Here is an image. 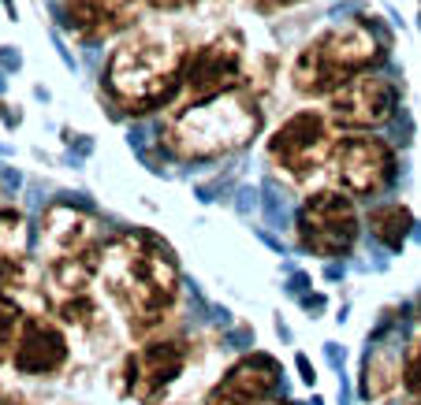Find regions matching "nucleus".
I'll list each match as a JSON object with an SVG mask.
<instances>
[{
    "label": "nucleus",
    "instance_id": "nucleus-19",
    "mask_svg": "<svg viewBox=\"0 0 421 405\" xmlns=\"http://www.w3.org/2000/svg\"><path fill=\"white\" fill-rule=\"evenodd\" d=\"M57 320L63 327H71L75 335H90L94 327L105 324V312H101L94 294H68V298L57 301Z\"/></svg>",
    "mask_w": 421,
    "mask_h": 405
},
{
    "label": "nucleus",
    "instance_id": "nucleus-2",
    "mask_svg": "<svg viewBox=\"0 0 421 405\" xmlns=\"http://www.w3.org/2000/svg\"><path fill=\"white\" fill-rule=\"evenodd\" d=\"M187 45L161 26L123 38L105 63V89L131 116L168 108L187 86Z\"/></svg>",
    "mask_w": 421,
    "mask_h": 405
},
{
    "label": "nucleus",
    "instance_id": "nucleus-28",
    "mask_svg": "<svg viewBox=\"0 0 421 405\" xmlns=\"http://www.w3.org/2000/svg\"><path fill=\"white\" fill-rule=\"evenodd\" d=\"M298 372H302V380H306V383H314V368H309L306 357H298Z\"/></svg>",
    "mask_w": 421,
    "mask_h": 405
},
{
    "label": "nucleus",
    "instance_id": "nucleus-7",
    "mask_svg": "<svg viewBox=\"0 0 421 405\" xmlns=\"http://www.w3.org/2000/svg\"><path fill=\"white\" fill-rule=\"evenodd\" d=\"M295 231H298V242L306 253L314 256H347L358 242V231H362V219H358V208H354V197L347 190H317L302 201L298 208V219H295Z\"/></svg>",
    "mask_w": 421,
    "mask_h": 405
},
{
    "label": "nucleus",
    "instance_id": "nucleus-6",
    "mask_svg": "<svg viewBox=\"0 0 421 405\" xmlns=\"http://www.w3.org/2000/svg\"><path fill=\"white\" fill-rule=\"evenodd\" d=\"M190 357H194V349H190L187 338L179 335L150 338L145 346L127 349L120 357L112 372V391L120 398H134L142 405H161L172 386L183 380Z\"/></svg>",
    "mask_w": 421,
    "mask_h": 405
},
{
    "label": "nucleus",
    "instance_id": "nucleus-27",
    "mask_svg": "<svg viewBox=\"0 0 421 405\" xmlns=\"http://www.w3.org/2000/svg\"><path fill=\"white\" fill-rule=\"evenodd\" d=\"M0 119H4V127H19V112H12V108H8V105H0Z\"/></svg>",
    "mask_w": 421,
    "mask_h": 405
},
{
    "label": "nucleus",
    "instance_id": "nucleus-20",
    "mask_svg": "<svg viewBox=\"0 0 421 405\" xmlns=\"http://www.w3.org/2000/svg\"><path fill=\"white\" fill-rule=\"evenodd\" d=\"M30 227L19 208H0V253H26Z\"/></svg>",
    "mask_w": 421,
    "mask_h": 405
},
{
    "label": "nucleus",
    "instance_id": "nucleus-13",
    "mask_svg": "<svg viewBox=\"0 0 421 405\" xmlns=\"http://www.w3.org/2000/svg\"><path fill=\"white\" fill-rule=\"evenodd\" d=\"M97 238H101V223H97L94 212H86V208L68 205V201H52V205L41 212L38 242H41L45 261L97 250Z\"/></svg>",
    "mask_w": 421,
    "mask_h": 405
},
{
    "label": "nucleus",
    "instance_id": "nucleus-12",
    "mask_svg": "<svg viewBox=\"0 0 421 405\" xmlns=\"http://www.w3.org/2000/svg\"><path fill=\"white\" fill-rule=\"evenodd\" d=\"M283 368L269 353H246L224 372V380L201 398V405H269L280 391Z\"/></svg>",
    "mask_w": 421,
    "mask_h": 405
},
{
    "label": "nucleus",
    "instance_id": "nucleus-24",
    "mask_svg": "<svg viewBox=\"0 0 421 405\" xmlns=\"http://www.w3.org/2000/svg\"><path fill=\"white\" fill-rule=\"evenodd\" d=\"M246 4H250L254 12H280V8H291V4H298V0H246Z\"/></svg>",
    "mask_w": 421,
    "mask_h": 405
},
{
    "label": "nucleus",
    "instance_id": "nucleus-26",
    "mask_svg": "<svg viewBox=\"0 0 421 405\" xmlns=\"http://www.w3.org/2000/svg\"><path fill=\"white\" fill-rule=\"evenodd\" d=\"M0 405H38V402L23 398V394H8V391H0Z\"/></svg>",
    "mask_w": 421,
    "mask_h": 405
},
{
    "label": "nucleus",
    "instance_id": "nucleus-30",
    "mask_svg": "<svg viewBox=\"0 0 421 405\" xmlns=\"http://www.w3.org/2000/svg\"><path fill=\"white\" fill-rule=\"evenodd\" d=\"M407 405H421V398H410V402H407Z\"/></svg>",
    "mask_w": 421,
    "mask_h": 405
},
{
    "label": "nucleus",
    "instance_id": "nucleus-32",
    "mask_svg": "<svg viewBox=\"0 0 421 405\" xmlns=\"http://www.w3.org/2000/svg\"><path fill=\"white\" fill-rule=\"evenodd\" d=\"M418 320H421V305H418Z\"/></svg>",
    "mask_w": 421,
    "mask_h": 405
},
{
    "label": "nucleus",
    "instance_id": "nucleus-4",
    "mask_svg": "<svg viewBox=\"0 0 421 405\" xmlns=\"http://www.w3.org/2000/svg\"><path fill=\"white\" fill-rule=\"evenodd\" d=\"M388 56V38L380 23L365 19H347L321 30L314 41L302 45V52L291 63V86L298 97H332L347 78L373 71Z\"/></svg>",
    "mask_w": 421,
    "mask_h": 405
},
{
    "label": "nucleus",
    "instance_id": "nucleus-23",
    "mask_svg": "<svg viewBox=\"0 0 421 405\" xmlns=\"http://www.w3.org/2000/svg\"><path fill=\"white\" fill-rule=\"evenodd\" d=\"M138 4H145L150 12H183V8H190L194 0H138Z\"/></svg>",
    "mask_w": 421,
    "mask_h": 405
},
{
    "label": "nucleus",
    "instance_id": "nucleus-25",
    "mask_svg": "<svg viewBox=\"0 0 421 405\" xmlns=\"http://www.w3.org/2000/svg\"><path fill=\"white\" fill-rule=\"evenodd\" d=\"M0 67H4V71H19V67H23V56H19L15 49H8V45H4V49H0Z\"/></svg>",
    "mask_w": 421,
    "mask_h": 405
},
{
    "label": "nucleus",
    "instance_id": "nucleus-16",
    "mask_svg": "<svg viewBox=\"0 0 421 405\" xmlns=\"http://www.w3.org/2000/svg\"><path fill=\"white\" fill-rule=\"evenodd\" d=\"M45 272H49V287L60 298L86 294L94 287V279H101V245L86 253H68V256H57V261H45Z\"/></svg>",
    "mask_w": 421,
    "mask_h": 405
},
{
    "label": "nucleus",
    "instance_id": "nucleus-1",
    "mask_svg": "<svg viewBox=\"0 0 421 405\" xmlns=\"http://www.w3.org/2000/svg\"><path fill=\"white\" fill-rule=\"evenodd\" d=\"M101 283L131 331L161 327L164 312L179 298V264L172 250L150 231H127L101 245Z\"/></svg>",
    "mask_w": 421,
    "mask_h": 405
},
{
    "label": "nucleus",
    "instance_id": "nucleus-22",
    "mask_svg": "<svg viewBox=\"0 0 421 405\" xmlns=\"http://www.w3.org/2000/svg\"><path fill=\"white\" fill-rule=\"evenodd\" d=\"M19 316H23V312L0 305V364L12 361V346H15V331H19Z\"/></svg>",
    "mask_w": 421,
    "mask_h": 405
},
{
    "label": "nucleus",
    "instance_id": "nucleus-18",
    "mask_svg": "<svg viewBox=\"0 0 421 405\" xmlns=\"http://www.w3.org/2000/svg\"><path fill=\"white\" fill-rule=\"evenodd\" d=\"M365 227H369V234L377 238L380 245H388V250H402V242L410 238V227H414V216H410L407 205L388 201V205H377L369 216H365Z\"/></svg>",
    "mask_w": 421,
    "mask_h": 405
},
{
    "label": "nucleus",
    "instance_id": "nucleus-10",
    "mask_svg": "<svg viewBox=\"0 0 421 405\" xmlns=\"http://www.w3.org/2000/svg\"><path fill=\"white\" fill-rule=\"evenodd\" d=\"M71 361V342L60 320H49L45 312H26L19 316V331H15L12 346V368L30 380H49V375L63 372Z\"/></svg>",
    "mask_w": 421,
    "mask_h": 405
},
{
    "label": "nucleus",
    "instance_id": "nucleus-5",
    "mask_svg": "<svg viewBox=\"0 0 421 405\" xmlns=\"http://www.w3.org/2000/svg\"><path fill=\"white\" fill-rule=\"evenodd\" d=\"M336 123L328 112H317V108H298L295 116H287L283 123L272 131L269 145V164L276 171H283L291 182H314L328 175V164H332V149H336Z\"/></svg>",
    "mask_w": 421,
    "mask_h": 405
},
{
    "label": "nucleus",
    "instance_id": "nucleus-9",
    "mask_svg": "<svg viewBox=\"0 0 421 405\" xmlns=\"http://www.w3.org/2000/svg\"><path fill=\"white\" fill-rule=\"evenodd\" d=\"M399 108V89L391 78L362 71V75L347 78L332 97H328L325 112L332 116L336 127L343 131H377L384 127Z\"/></svg>",
    "mask_w": 421,
    "mask_h": 405
},
{
    "label": "nucleus",
    "instance_id": "nucleus-8",
    "mask_svg": "<svg viewBox=\"0 0 421 405\" xmlns=\"http://www.w3.org/2000/svg\"><path fill=\"white\" fill-rule=\"evenodd\" d=\"M328 175L351 197H373L396 179V149L369 131H347L336 138Z\"/></svg>",
    "mask_w": 421,
    "mask_h": 405
},
{
    "label": "nucleus",
    "instance_id": "nucleus-3",
    "mask_svg": "<svg viewBox=\"0 0 421 405\" xmlns=\"http://www.w3.org/2000/svg\"><path fill=\"white\" fill-rule=\"evenodd\" d=\"M265 127V112L258 97L246 94L243 86L224 89L216 97L190 100L187 108H179L168 123L161 127V145L176 160H220L246 149Z\"/></svg>",
    "mask_w": 421,
    "mask_h": 405
},
{
    "label": "nucleus",
    "instance_id": "nucleus-21",
    "mask_svg": "<svg viewBox=\"0 0 421 405\" xmlns=\"http://www.w3.org/2000/svg\"><path fill=\"white\" fill-rule=\"evenodd\" d=\"M402 386H407L410 398H421V335H414V342L407 349V361H402Z\"/></svg>",
    "mask_w": 421,
    "mask_h": 405
},
{
    "label": "nucleus",
    "instance_id": "nucleus-11",
    "mask_svg": "<svg viewBox=\"0 0 421 405\" xmlns=\"http://www.w3.org/2000/svg\"><path fill=\"white\" fill-rule=\"evenodd\" d=\"M243 82V34L224 30L213 41L198 45L187 60V94L190 100L216 97L224 89H235Z\"/></svg>",
    "mask_w": 421,
    "mask_h": 405
},
{
    "label": "nucleus",
    "instance_id": "nucleus-29",
    "mask_svg": "<svg viewBox=\"0 0 421 405\" xmlns=\"http://www.w3.org/2000/svg\"><path fill=\"white\" fill-rule=\"evenodd\" d=\"M4 8H8V15H15V0H4Z\"/></svg>",
    "mask_w": 421,
    "mask_h": 405
},
{
    "label": "nucleus",
    "instance_id": "nucleus-14",
    "mask_svg": "<svg viewBox=\"0 0 421 405\" xmlns=\"http://www.w3.org/2000/svg\"><path fill=\"white\" fill-rule=\"evenodd\" d=\"M49 272L26 253H0V305L15 312H49Z\"/></svg>",
    "mask_w": 421,
    "mask_h": 405
},
{
    "label": "nucleus",
    "instance_id": "nucleus-31",
    "mask_svg": "<svg viewBox=\"0 0 421 405\" xmlns=\"http://www.w3.org/2000/svg\"><path fill=\"white\" fill-rule=\"evenodd\" d=\"M269 405H287V402H269Z\"/></svg>",
    "mask_w": 421,
    "mask_h": 405
},
{
    "label": "nucleus",
    "instance_id": "nucleus-17",
    "mask_svg": "<svg viewBox=\"0 0 421 405\" xmlns=\"http://www.w3.org/2000/svg\"><path fill=\"white\" fill-rule=\"evenodd\" d=\"M402 361H407V357H399L391 346L369 349V357H365V364H362V398L365 402L391 398L402 386Z\"/></svg>",
    "mask_w": 421,
    "mask_h": 405
},
{
    "label": "nucleus",
    "instance_id": "nucleus-15",
    "mask_svg": "<svg viewBox=\"0 0 421 405\" xmlns=\"http://www.w3.org/2000/svg\"><path fill=\"white\" fill-rule=\"evenodd\" d=\"M134 0H63V26L75 30L82 41H101L112 30L131 23Z\"/></svg>",
    "mask_w": 421,
    "mask_h": 405
}]
</instances>
